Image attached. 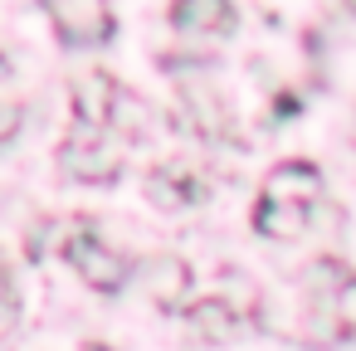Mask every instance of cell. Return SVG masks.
Returning <instances> with one entry per match:
<instances>
[{"instance_id":"3","label":"cell","mask_w":356,"mask_h":351,"mask_svg":"<svg viewBox=\"0 0 356 351\" xmlns=\"http://www.w3.org/2000/svg\"><path fill=\"white\" fill-rule=\"evenodd\" d=\"M54 20V35L69 44V49H98L118 35V20H113V6L108 0H40Z\"/></svg>"},{"instance_id":"13","label":"cell","mask_w":356,"mask_h":351,"mask_svg":"<svg viewBox=\"0 0 356 351\" xmlns=\"http://www.w3.org/2000/svg\"><path fill=\"white\" fill-rule=\"evenodd\" d=\"M15 322H20V293H15L10 268L0 263V336H10V332H15Z\"/></svg>"},{"instance_id":"2","label":"cell","mask_w":356,"mask_h":351,"mask_svg":"<svg viewBox=\"0 0 356 351\" xmlns=\"http://www.w3.org/2000/svg\"><path fill=\"white\" fill-rule=\"evenodd\" d=\"M59 254L74 263V273H79L93 293H118V288L127 283V259H122L113 244L98 239L93 220H69L64 249H59Z\"/></svg>"},{"instance_id":"7","label":"cell","mask_w":356,"mask_h":351,"mask_svg":"<svg viewBox=\"0 0 356 351\" xmlns=\"http://www.w3.org/2000/svg\"><path fill=\"white\" fill-rule=\"evenodd\" d=\"M205 195V181L186 166V161H161L152 176H147V200L161 205V210H181V205H195Z\"/></svg>"},{"instance_id":"14","label":"cell","mask_w":356,"mask_h":351,"mask_svg":"<svg viewBox=\"0 0 356 351\" xmlns=\"http://www.w3.org/2000/svg\"><path fill=\"white\" fill-rule=\"evenodd\" d=\"M83 351H108V346H103V341H93V346H83Z\"/></svg>"},{"instance_id":"10","label":"cell","mask_w":356,"mask_h":351,"mask_svg":"<svg viewBox=\"0 0 356 351\" xmlns=\"http://www.w3.org/2000/svg\"><path fill=\"white\" fill-rule=\"evenodd\" d=\"M25 127V98L15 93V69L0 54V147H6L15 132Z\"/></svg>"},{"instance_id":"6","label":"cell","mask_w":356,"mask_h":351,"mask_svg":"<svg viewBox=\"0 0 356 351\" xmlns=\"http://www.w3.org/2000/svg\"><path fill=\"white\" fill-rule=\"evenodd\" d=\"M191 263L181 259V254H152L147 263H142V288H147V297L156 302V307H166V312H176L181 302H186V293H191Z\"/></svg>"},{"instance_id":"1","label":"cell","mask_w":356,"mask_h":351,"mask_svg":"<svg viewBox=\"0 0 356 351\" xmlns=\"http://www.w3.org/2000/svg\"><path fill=\"white\" fill-rule=\"evenodd\" d=\"M317 200H322V171L312 161H278L264 176V195L254 200V229L268 239H293L312 220Z\"/></svg>"},{"instance_id":"11","label":"cell","mask_w":356,"mask_h":351,"mask_svg":"<svg viewBox=\"0 0 356 351\" xmlns=\"http://www.w3.org/2000/svg\"><path fill=\"white\" fill-rule=\"evenodd\" d=\"M181 93H186V103H191L195 132H205V137H220V132H225V122H220V117H225L220 98H215V93H205V88H191V83H186Z\"/></svg>"},{"instance_id":"12","label":"cell","mask_w":356,"mask_h":351,"mask_svg":"<svg viewBox=\"0 0 356 351\" xmlns=\"http://www.w3.org/2000/svg\"><path fill=\"white\" fill-rule=\"evenodd\" d=\"M332 312H337V332H341V341H356V273L332 293Z\"/></svg>"},{"instance_id":"15","label":"cell","mask_w":356,"mask_h":351,"mask_svg":"<svg viewBox=\"0 0 356 351\" xmlns=\"http://www.w3.org/2000/svg\"><path fill=\"white\" fill-rule=\"evenodd\" d=\"M346 10H356V0H346Z\"/></svg>"},{"instance_id":"5","label":"cell","mask_w":356,"mask_h":351,"mask_svg":"<svg viewBox=\"0 0 356 351\" xmlns=\"http://www.w3.org/2000/svg\"><path fill=\"white\" fill-rule=\"evenodd\" d=\"M69 108H74V117H79L83 132H103L113 122V108H118V83L103 69H93V74H83L69 88Z\"/></svg>"},{"instance_id":"8","label":"cell","mask_w":356,"mask_h":351,"mask_svg":"<svg viewBox=\"0 0 356 351\" xmlns=\"http://www.w3.org/2000/svg\"><path fill=\"white\" fill-rule=\"evenodd\" d=\"M171 25L181 35H225L234 30L229 0H171Z\"/></svg>"},{"instance_id":"9","label":"cell","mask_w":356,"mask_h":351,"mask_svg":"<svg viewBox=\"0 0 356 351\" xmlns=\"http://www.w3.org/2000/svg\"><path fill=\"white\" fill-rule=\"evenodd\" d=\"M186 322H191V332L200 336V341H229V336H239V312H234V302H225V297H200V302H191L186 307Z\"/></svg>"},{"instance_id":"4","label":"cell","mask_w":356,"mask_h":351,"mask_svg":"<svg viewBox=\"0 0 356 351\" xmlns=\"http://www.w3.org/2000/svg\"><path fill=\"white\" fill-rule=\"evenodd\" d=\"M59 171L69 181H83V186H108V181H118L122 161L103 142V132H79V137H69L59 147Z\"/></svg>"}]
</instances>
